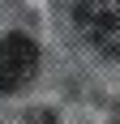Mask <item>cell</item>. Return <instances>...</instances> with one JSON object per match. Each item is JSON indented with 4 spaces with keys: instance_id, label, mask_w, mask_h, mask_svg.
Returning a JSON list of instances; mask_svg holds the SVG:
<instances>
[{
    "instance_id": "6da1fadb",
    "label": "cell",
    "mask_w": 120,
    "mask_h": 124,
    "mask_svg": "<svg viewBox=\"0 0 120 124\" xmlns=\"http://www.w3.org/2000/svg\"><path fill=\"white\" fill-rule=\"evenodd\" d=\"M77 30L86 43L103 56H120V0H82L77 4Z\"/></svg>"
},
{
    "instance_id": "7a4b0ae2",
    "label": "cell",
    "mask_w": 120,
    "mask_h": 124,
    "mask_svg": "<svg viewBox=\"0 0 120 124\" xmlns=\"http://www.w3.org/2000/svg\"><path fill=\"white\" fill-rule=\"evenodd\" d=\"M39 69V47L30 34H4L0 39V94L22 90Z\"/></svg>"
}]
</instances>
